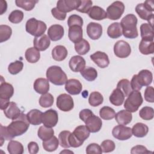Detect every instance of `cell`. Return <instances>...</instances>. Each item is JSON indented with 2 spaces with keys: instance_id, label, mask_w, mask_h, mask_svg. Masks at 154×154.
<instances>
[{
  "instance_id": "7c38bea8",
  "label": "cell",
  "mask_w": 154,
  "mask_h": 154,
  "mask_svg": "<svg viewBox=\"0 0 154 154\" xmlns=\"http://www.w3.org/2000/svg\"><path fill=\"white\" fill-rule=\"evenodd\" d=\"M112 135L115 138L121 141L127 140L132 136L131 128L122 125L114 126L112 130Z\"/></svg>"
},
{
  "instance_id": "7a4b0ae2",
  "label": "cell",
  "mask_w": 154,
  "mask_h": 154,
  "mask_svg": "<svg viewBox=\"0 0 154 154\" xmlns=\"http://www.w3.org/2000/svg\"><path fill=\"white\" fill-rule=\"evenodd\" d=\"M137 21V17L133 14H128L121 20L120 23L122 29V35L125 38H135L138 36Z\"/></svg>"
},
{
  "instance_id": "83f0119b",
  "label": "cell",
  "mask_w": 154,
  "mask_h": 154,
  "mask_svg": "<svg viewBox=\"0 0 154 154\" xmlns=\"http://www.w3.org/2000/svg\"><path fill=\"white\" fill-rule=\"evenodd\" d=\"M87 14L91 19L96 20H100L106 18V13L105 10L97 5L91 7Z\"/></svg>"
},
{
  "instance_id": "8d00e7d4",
  "label": "cell",
  "mask_w": 154,
  "mask_h": 154,
  "mask_svg": "<svg viewBox=\"0 0 154 154\" xmlns=\"http://www.w3.org/2000/svg\"><path fill=\"white\" fill-rule=\"evenodd\" d=\"M141 37L142 38L153 40V26L149 23H142L140 26Z\"/></svg>"
},
{
  "instance_id": "484cf974",
  "label": "cell",
  "mask_w": 154,
  "mask_h": 154,
  "mask_svg": "<svg viewBox=\"0 0 154 154\" xmlns=\"http://www.w3.org/2000/svg\"><path fill=\"white\" fill-rule=\"evenodd\" d=\"M139 51L143 55L152 54L154 52L153 40L142 38L139 44Z\"/></svg>"
},
{
  "instance_id": "f5cc1de1",
  "label": "cell",
  "mask_w": 154,
  "mask_h": 154,
  "mask_svg": "<svg viewBox=\"0 0 154 154\" xmlns=\"http://www.w3.org/2000/svg\"><path fill=\"white\" fill-rule=\"evenodd\" d=\"M100 147L102 148V152L109 153L114 150L116 145L113 141L110 140H106L101 143Z\"/></svg>"
},
{
  "instance_id": "f35d334b",
  "label": "cell",
  "mask_w": 154,
  "mask_h": 154,
  "mask_svg": "<svg viewBox=\"0 0 154 154\" xmlns=\"http://www.w3.org/2000/svg\"><path fill=\"white\" fill-rule=\"evenodd\" d=\"M75 49L79 55H84L88 52L90 46L88 41L82 38L79 42L75 43Z\"/></svg>"
},
{
  "instance_id": "6da1fadb",
  "label": "cell",
  "mask_w": 154,
  "mask_h": 154,
  "mask_svg": "<svg viewBox=\"0 0 154 154\" xmlns=\"http://www.w3.org/2000/svg\"><path fill=\"white\" fill-rule=\"evenodd\" d=\"M29 124L26 114L21 112L17 119L13 120L8 126H6V129L10 139L12 140L16 137L25 134L28 129Z\"/></svg>"
},
{
  "instance_id": "cb8c5ba5",
  "label": "cell",
  "mask_w": 154,
  "mask_h": 154,
  "mask_svg": "<svg viewBox=\"0 0 154 154\" xmlns=\"http://www.w3.org/2000/svg\"><path fill=\"white\" fill-rule=\"evenodd\" d=\"M3 111L6 117L12 120L17 119L21 113L20 109L14 102H10Z\"/></svg>"
},
{
  "instance_id": "603a6c76",
  "label": "cell",
  "mask_w": 154,
  "mask_h": 154,
  "mask_svg": "<svg viewBox=\"0 0 154 154\" xmlns=\"http://www.w3.org/2000/svg\"><path fill=\"white\" fill-rule=\"evenodd\" d=\"M83 31L82 26L79 25H73L69 27L68 37L69 40L74 43H76L82 39Z\"/></svg>"
},
{
  "instance_id": "b9f144b4",
  "label": "cell",
  "mask_w": 154,
  "mask_h": 154,
  "mask_svg": "<svg viewBox=\"0 0 154 154\" xmlns=\"http://www.w3.org/2000/svg\"><path fill=\"white\" fill-rule=\"evenodd\" d=\"M116 112L114 109L109 106H103L100 108L99 111L100 117H101V119L105 120H112L114 118Z\"/></svg>"
},
{
  "instance_id": "681fc988",
  "label": "cell",
  "mask_w": 154,
  "mask_h": 154,
  "mask_svg": "<svg viewBox=\"0 0 154 154\" xmlns=\"http://www.w3.org/2000/svg\"><path fill=\"white\" fill-rule=\"evenodd\" d=\"M23 67V63L21 61L16 60L11 63L8 66V70L11 75H16L21 72Z\"/></svg>"
},
{
  "instance_id": "f1b7e54d",
  "label": "cell",
  "mask_w": 154,
  "mask_h": 154,
  "mask_svg": "<svg viewBox=\"0 0 154 154\" xmlns=\"http://www.w3.org/2000/svg\"><path fill=\"white\" fill-rule=\"evenodd\" d=\"M42 116L43 112L37 109H31L26 114L29 123L35 126L42 123Z\"/></svg>"
},
{
  "instance_id": "f6af8a7d",
  "label": "cell",
  "mask_w": 154,
  "mask_h": 154,
  "mask_svg": "<svg viewBox=\"0 0 154 154\" xmlns=\"http://www.w3.org/2000/svg\"><path fill=\"white\" fill-rule=\"evenodd\" d=\"M117 88L120 89L123 93L125 97H127L132 91L130 81L127 79H122L120 80L117 83Z\"/></svg>"
},
{
  "instance_id": "60d3db41",
  "label": "cell",
  "mask_w": 154,
  "mask_h": 154,
  "mask_svg": "<svg viewBox=\"0 0 154 154\" xmlns=\"http://www.w3.org/2000/svg\"><path fill=\"white\" fill-rule=\"evenodd\" d=\"M103 96L98 91L91 92L88 97L89 104L92 106H98L103 103Z\"/></svg>"
},
{
  "instance_id": "9c48e42d",
  "label": "cell",
  "mask_w": 154,
  "mask_h": 154,
  "mask_svg": "<svg viewBox=\"0 0 154 154\" xmlns=\"http://www.w3.org/2000/svg\"><path fill=\"white\" fill-rule=\"evenodd\" d=\"M125 11L124 4L119 1L112 2L106 8V17L112 20L119 19Z\"/></svg>"
},
{
  "instance_id": "8992f818",
  "label": "cell",
  "mask_w": 154,
  "mask_h": 154,
  "mask_svg": "<svg viewBox=\"0 0 154 154\" xmlns=\"http://www.w3.org/2000/svg\"><path fill=\"white\" fill-rule=\"evenodd\" d=\"M46 29L47 26L44 22L38 20L34 17L28 19L26 22V31L35 37L43 35Z\"/></svg>"
},
{
  "instance_id": "1f68e13d",
  "label": "cell",
  "mask_w": 154,
  "mask_h": 154,
  "mask_svg": "<svg viewBox=\"0 0 154 154\" xmlns=\"http://www.w3.org/2000/svg\"><path fill=\"white\" fill-rule=\"evenodd\" d=\"M131 130L133 135L138 138H143L147 134L149 128L144 123L139 122L135 124Z\"/></svg>"
},
{
  "instance_id": "ab89813d",
  "label": "cell",
  "mask_w": 154,
  "mask_h": 154,
  "mask_svg": "<svg viewBox=\"0 0 154 154\" xmlns=\"http://www.w3.org/2000/svg\"><path fill=\"white\" fill-rule=\"evenodd\" d=\"M82 77L88 81H93L97 77V70L92 67H87L80 72Z\"/></svg>"
},
{
  "instance_id": "44dd1931",
  "label": "cell",
  "mask_w": 154,
  "mask_h": 154,
  "mask_svg": "<svg viewBox=\"0 0 154 154\" xmlns=\"http://www.w3.org/2000/svg\"><path fill=\"white\" fill-rule=\"evenodd\" d=\"M82 89V84L76 79H70L65 84V90L72 95L79 94Z\"/></svg>"
},
{
  "instance_id": "db71d44e",
  "label": "cell",
  "mask_w": 154,
  "mask_h": 154,
  "mask_svg": "<svg viewBox=\"0 0 154 154\" xmlns=\"http://www.w3.org/2000/svg\"><path fill=\"white\" fill-rule=\"evenodd\" d=\"M83 19L82 18L77 14L70 15L67 20V25L69 27L73 25H79L82 26L83 25Z\"/></svg>"
},
{
  "instance_id": "7402d4cb",
  "label": "cell",
  "mask_w": 154,
  "mask_h": 154,
  "mask_svg": "<svg viewBox=\"0 0 154 154\" xmlns=\"http://www.w3.org/2000/svg\"><path fill=\"white\" fill-rule=\"evenodd\" d=\"M50 38L46 34H43L40 37H35L33 40L34 47L39 51L46 50L50 46Z\"/></svg>"
},
{
  "instance_id": "d6a6232c",
  "label": "cell",
  "mask_w": 154,
  "mask_h": 154,
  "mask_svg": "<svg viewBox=\"0 0 154 154\" xmlns=\"http://www.w3.org/2000/svg\"><path fill=\"white\" fill-rule=\"evenodd\" d=\"M107 34L111 38H117L122 35V29L120 23L114 22L107 29Z\"/></svg>"
},
{
  "instance_id": "4fadbf2b",
  "label": "cell",
  "mask_w": 154,
  "mask_h": 154,
  "mask_svg": "<svg viewBox=\"0 0 154 154\" xmlns=\"http://www.w3.org/2000/svg\"><path fill=\"white\" fill-rule=\"evenodd\" d=\"M58 121V115L57 111L49 109L43 113L42 123L44 126L48 128L55 126Z\"/></svg>"
},
{
  "instance_id": "6125c7cd",
  "label": "cell",
  "mask_w": 154,
  "mask_h": 154,
  "mask_svg": "<svg viewBox=\"0 0 154 154\" xmlns=\"http://www.w3.org/2000/svg\"><path fill=\"white\" fill-rule=\"evenodd\" d=\"M7 9V4L5 1L0 0V14H3Z\"/></svg>"
},
{
  "instance_id": "3957f363",
  "label": "cell",
  "mask_w": 154,
  "mask_h": 154,
  "mask_svg": "<svg viewBox=\"0 0 154 154\" xmlns=\"http://www.w3.org/2000/svg\"><path fill=\"white\" fill-rule=\"evenodd\" d=\"M153 81L152 73L147 69L141 70L134 75L130 82L132 90L140 91L143 86H149Z\"/></svg>"
},
{
  "instance_id": "6f0895ef",
  "label": "cell",
  "mask_w": 154,
  "mask_h": 154,
  "mask_svg": "<svg viewBox=\"0 0 154 154\" xmlns=\"http://www.w3.org/2000/svg\"><path fill=\"white\" fill-rule=\"evenodd\" d=\"M152 153L147 150V149L143 146V145H137L134 146L131 150V153L132 154H136V153Z\"/></svg>"
},
{
  "instance_id": "4dcf8cb0",
  "label": "cell",
  "mask_w": 154,
  "mask_h": 154,
  "mask_svg": "<svg viewBox=\"0 0 154 154\" xmlns=\"http://www.w3.org/2000/svg\"><path fill=\"white\" fill-rule=\"evenodd\" d=\"M125 95L123 93L119 88L114 89L111 95L109 96V100L111 103L115 106H120L125 101Z\"/></svg>"
},
{
  "instance_id": "ac0fdd59",
  "label": "cell",
  "mask_w": 154,
  "mask_h": 154,
  "mask_svg": "<svg viewBox=\"0 0 154 154\" xmlns=\"http://www.w3.org/2000/svg\"><path fill=\"white\" fill-rule=\"evenodd\" d=\"M87 34L93 40L99 39L102 34V26L100 24L96 22H90L87 26Z\"/></svg>"
},
{
  "instance_id": "ee69618b",
  "label": "cell",
  "mask_w": 154,
  "mask_h": 154,
  "mask_svg": "<svg viewBox=\"0 0 154 154\" xmlns=\"http://www.w3.org/2000/svg\"><path fill=\"white\" fill-rule=\"evenodd\" d=\"M54 102V96L49 93L42 94L38 100L39 105L43 108H48L51 107Z\"/></svg>"
},
{
  "instance_id": "d6986e66",
  "label": "cell",
  "mask_w": 154,
  "mask_h": 154,
  "mask_svg": "<svg viewBox=\"0 0 154 154\" xmlns=\"http://www.w3.org/2000/svg\"><path fill=\"white\" fill-rule=\"evenodd\" d=\"M64 34V28L58 24L51 25L48 30V35L49 38L54 42L61 40Z\"/></svg>"
},
{
  "instance_id": "bcb514c9",
  "label": "cell",
  "mask_w": 154,
  "mask_h": 154,
  "mask_svg": "<svg viewBox=\"0 0 154 154\" xmlns=\"http://www.w3.org/2000/svg\"><path fill=\"white\" fill-rule=\"evenodd\" d=\"M12 29L6 25H0V42L2 43L8 40L11 36Z\"/></svg>"
},
{
  "instance_id": "11a10c76",
  "label": "cell",
  "mask_w": 154,
  "mask_h": 154,
  "mask_svg": "<svg viewBox=\"0 0 154 154\" xmlns=\"http://www.w3.org/2000/svg\"><path fill=\"white\" fill-rule=\"evenodd\" d=\"M86 153L87 154H101L102 153V150L100 146L98 144L91 143L87 146Z\"/></svg>"
},
{
  "instance_id": "8fae6325",
  "label": "cell",
  "mask_w": 154,
  "mask_h": 154,
  "mask_svg": "<svg viewBox=\"0 0 154 154\" xmlns=\"http://www.w3.org/2000/svg\"><path fill=\"white\" fill-rule=\"evenodd\" d=\"M114 52L117 57L125 58L130 55L131 48L128 42L124 40H119L114 45Z\"/></svg>"
},
{
  "instance_id": "91938a15",
  "label": "cell",
  "mask_w": 154,
  "mask_h": 154,
  "mask_svg": "<svg viewBox=\"0 0 154 154\" xmlns=\"http://www.w3.org/2000/svg\"><path fill=\"white\" fill-rule=\"evenodd\" d=\"M92 114H93V112L90 109H84L79 112V117L81 120L85 122V120Z\"/></svg>"
},
{
  "instance_id": "94428289",
  "label": "cell",
  "mask_w": 154,
  "mask_h": 154,
  "mask_svg": "<svg viewBox=\"0 0 154 154\" xmlns=\"http://www.w3.org/2000/svg\"><path fill=\"white\" fill-rule=\"evenodd\" d=\"M28 150L29 153L35 154L39 150L38 145L36 142L31 141L28 144Z\"/></svg>"
},
{
  "instance_id": "7bdbcfd3",
  "label": "cell",
  "mask_w": 154,
  "mask_h": 154,
  "mask_svg": "<svg viewBox=\"0 0 154 154\" xmlns=\"http://www.w3.org/2000/svg\"><path fill=\"white\" fill-rule=\"evenodd\" d=\"M38 1L35 0H16L15 3L17 7L24 9L25 11L32 10Z\"/></svg>"
},
{
  "instance_id": "f546056e",
  "label": "cell",
  "mask_w": 154,
  "mask_h": 154,
  "mask_svg": "<svg viewBox=\"0 0 154 154\" xmlns=\"http://www.w3.org/2000/svg\"><path fill=\"white\" fill-rule=\"evenodd\" d=\"M67 54V49L63 45H57L52 50V57L54 60L57 61H61L65 60Z\"/></svg>"
},
{
  "instance_id": "e7e4bbea",
  "label": "cell",
  "mask_w": 154,
  "mask_h": 154,
  "mask_svg": "<svg viewBox=\"0 0 154 154\" xmlns=\"http://www.w3.org/2000/svg\"><path fill=\"white\" fill-rule=\"evenodd\" d=\"M67 153V152H70V153H73V152H72V151H69V150H63V151H61V152H60V153Z\"/></svg>"
},
{
  "instance_id": "680465c9",
  "label": "cell",
  "mask_w": 154,
  "mask_h": 154,
  "mask_svg": "<svg viewBox=\"0 0 154 154\" xmlns=\"http://www.w3.org/2000/svg\"><path fill=\"white\" fill-rule=\"evenodd\" d=\"M52 16L59 20H64L66 17V13L60 11L57 7H54L51 10Z\"/></svg>"
},
{
  "instance_id": "e575fe53",
  "label": "cell",
  "mask_w": 154,
  "mask_h": 154,
  "mask_svg": "<svg viewBox=\"0 0 154 154\" xmlns=\"http://www.w3.org/2000/svg\"><path fill=\"white\" fill-rule=\"evenodd\" d=\"M54 135V131L52 128L41 126L37 131V135L42 141H46L51 138Z\"/></svg>"
},
{
  "instance_id": "ffe728a7",
  "label": "cell",
  "mask_w": 154,
  "mask_h": 154,
  "mask_svg": "<svg viewBox=\"0 0 154 154\" xmlns=\"http://www.w3.org/2000/svg\"><path fill=\"white\" fill-rule=\"evenodd\" d=\"M85 60L79 55L73 56L69 60V66L70 70L74 72L82 71L85 67Z\"/></svg>"
},
{
  "instance_id": "74e56055",
  "label": "cell",
  "mask_w": 154,
  "mask_h": 154,
  "mask_svg": "<svg viewBox=\"0 0 154 154\" xmlns=\"http://www.w3.org/2000/svg\"><path fill=\"white\" fill-rule=\"evenodd\" d=\"M7 150L10 154H22L23 146L21 143L17 141L10 140L7 145Z\"/></svg>"
},
{
  "instance_id": "816d5d0a",
  "label": "cell",
  "mask_w": 154,
  "mask_h": 154,
  "mask_svg": "<svg viewBox=\"0 0 154 154\" xmlns=\"http://www.w3.org/2000/svg\"><path fill=\"white\" fill-rule=\"evenodd\" d=\"M92 4L93 2L90 0H81L80 4L76 10L82 13H88L91 8Z\"/></svg>"
},
{
  "instance_id": "c3c4849f",
  "label": "cell",
  "mask_w": 154,
  "mask_h": 154,
  "mask_svg": "<svg viewBox=\"0 0 154 154\" xmlns=\"http://www.w3.org/2000/svg\"><path fill=\"white\" fill-rule=\"evenodd\" d=\"M23 13L19 10H14L8 16V20L13 23H19L23 19Z\"/></svg>"
},
{
  "instance_id": "be15d7a7",
  "label": "cell",
  "mask_w": 154,
  "mask_h": 154,
  "mask_svg": "<svg viewBox=\"0 0 154 154\" xmlns=\"http://www.w3.org/2000/svg\"><path fill=\"white\" fill-rule=\"evenodd\" d=\"M144 5L151 11H153V1H144V2L143 3Z\"/></svg>"
},
{
  "instance_id": "7dc6e473",
  "label": "cell",
  "mask_w": 154,
  "mask_h": 154,
  "mask_svg": "<svg viewBox=\"0 0 154 154\" xmlns=\"http://www.w3.org/2000/svg\"><path fill=\"white\" fill-rule=\"evenodd\" d=\"M139 116L144 120H150L154 117L153 108L150 106H144L140 110Z\"/></svg>"
},
{
  "instance_id": "4316f807",
  "label": "cell",
  "mask_w": 154,
  "mask_h": 154,
  "mask_svg": "<svg viewBox=\"0 0 154 154\" xmlns=\"http://www.w3.org/2000/svg\"><path fill=\"white\" fill-rule=\"evenodd\" d=\"M114 118L119 125H126L131 122L132 115L126 109H122L116 114Z\"/></svg>"
},
{
  "instance_id": "e0dca14e",
  "label": "cell",
  "mask_w": 154,
  "mask_h": 154,
  "mask_svg": "<svg viewBox=\"0 0 154 154\" xmlns=\"http://www.w3.org/2000/svg\"><path fill=\"white\" fill-rule=\"evenodd\" d=\"M135 11L141 19L148 21L149 23L153 26V13L152 11H150L143 3L137 5L135 7Z\"/></svg>"
},
{
  "instance_id": "277c9868",
  "label": "cell",
  "mask_w": 154,
  "mask_h": 154,
  "mask_svg": "<svg viewBox=\"0 0 154 154\" xmlns=\"http://www.w3.org/2000/svg\"><path fill=\"white\" fill-rule=\"evenodd\" d=\"M90 134V132L85 125L77 126L69 137V143L71 147H79L82 145L84 141L87 140Z\"/></svg>"
},
{
  "instance_id": "2e32d148",
  "label": "cell",
  "mask_w": 154,
  "mask_h": 154,
  "mask_svg": "<svg viewBox=\"0 0 154 154\" xmlns=\"http://www.w3.org/2000/svg\"><path fill=\"white\" fill-rule=\"evenodd\" d=\"M85 126L91 133L99 132L102 126V121L100 117L94 114L91 115L84 122Z\"/></svg>"
},
{
  "instance_id": "5bb4252c",
  "label": "cell",
  "mask_w": 154,
  "mask_h": 154,
  "mask_svg": "<svg viewBox=\"0 0 154 154\" xmlns=\"http://www.w3.org/2000/svg\"><path fill=\"white\" fill-rule=\"evenodd\" d=\"M81 0H60L57 3V8L61 12L66 13L76 10Z\"/></svg>"
},
{
  "instance_id": "9f6ffc18",
  "label": "cell",
  "mask_w": 154,
  "mask_h": 154,
  "mask_svg": "<svg viewBox=\"0 0 154 154\" xmlns=\"http://www.w3.org/2000/svg\"><path fill=\"white\" fill-rule=\"evenodd\" d=\"M144 99L150 103L154 102V88L152 86H148L146 87L144 91Z\"/></svg>"
},
{
  "instance_id": "ba28073f",
  "label": "cell",
  "mask_w": 154,
  "mask_h": 154,
  "mask_svg": "<svg viewBox=\"0 0 154 154\" xmlns=\"http://www.w3.org/2000/svg\"><path fill=\"white\" fill-rule=\"evenodd\" d=\"M14 94L13 85L8 82L1 81L0 85V108L4 110L10 102V99Z\"/></svg>"
},
{
  "instance_id": "52a82bcc",
  "label": "cell",
  "mask_w": 154,
  "mask_h": 154,
  "mask_svg": "<svg viewBox=\"0 0 154 154\" xmlns=\"http://www.w3.org/2000/svg\"><path fill=\"white\" fill-rule=\"evenodd\" d=\"M127 97L124 103V108L131 112H136L143 102L141 92L132 90Z\"/></svg>"
},
{
  "instance_id": "9a60e30c",
  "label": "cell",
  "mask_w": 154,
  "mask_h": 154,
  "mask_svg": "<svg viewBox=\"0 0 154 154\" xmlns=\"http://www.w3.org/2000/svg\"><path fill=\"white\" fill-rule=\"evenodd\" d=\"M91 60L100 68L107 67L109 64V60L108 55L101 51H96L90 55Z\"/></svg>"
},
{
  "instance_id": "30bf717a",
  "label": "cell",
  "mask_w": 154,
  "mask_h": 154,
  "mask_svg": "<svg viewBox=\"0 0 154 154\" xmlns=\"http://www.w3.org/2000/svg\"><path fill=\"white\" fill-rule=\"evenodd\" d=\"M57 108L64 112L71 111L74 107L73 100L69 94L63 93L60 94L57 98Z\"/></svg>"
},
{
  "instance_id": "d590c367",
  "label": "cell",
  "mask_w": 154,
  "mask_h": 154,
  "mask_svg": "<svg viewBox=\"0 0 154 154\" xmlns=\"http://www.w3.org/2000/svg\"><path fill=\"white\" fill-rule=\"evenodd\" d=\"M59 144V140L54 135L51 138L48 140L43 141L42 143V146L43 149L46 151L49 152L56 150Z\"/></svg>"
},
{
  "instance_id": "836d02e7",
  "label": "cell",
  "mask_w": 154,
  "mask_h": 154,
  "mask_svg": "<svg viewBox=\"0 0 154 154\" xmlns=\"http://www.w3.org/2000/svg\"><path fill=\"white\" fill-rule=\"evenodd\" d=\"M25 57L26 60L29 63H35L39 60L40 54L39 51L34 47H31L26 50Z\"/></svg>"
},
{
  "instance_id": "5b68a950",
  "label": "cell",
  "mask_w": 154,
  "mask_h": 154,
  "mask_svg": "<svg viewBox=\"0 0 154 154\" xmlns=\"http://www.w3.org/2000/svg\"><path fill=\"white\" fill-rule=\"evenodd\" d=\"M46 78L49 82L56 85H63L67 81V76L58 66H52L46 70Z\"/></svg>"
},
{
  "instance_id": "d4e9b609",
  "label": "cell",
  "mask_w": 154,
  "mask_h": 154,
  "mask_svg": "<svg viewBox=\"0 0 154 154\" xmlns=\"http://www.w3.org/2000/svg\"><path fill=\"white\" fill-rule=\"evenodd\" d=\"M34 89L38 94H44L49 90V83L48 79L39 78L35 79L34 82Z\"/></svg>"
},
{
  "instance_id": "f907efd6",
  "label": "cell",
  "mask_w": 154,
  "mask_h": 154,
  "mask_svg": "<svg viewBox=\"0 0 154 154\" xmlns=\"http://www.w3.org/2000/svg\"><path fill=\"white\" fill-rule=\"evenodd\" d=\"M71 132L69 131H63L58 135L60 145L64 148H69L70 146L69 143V137Z\"/></svg>"
}]
</instances>
